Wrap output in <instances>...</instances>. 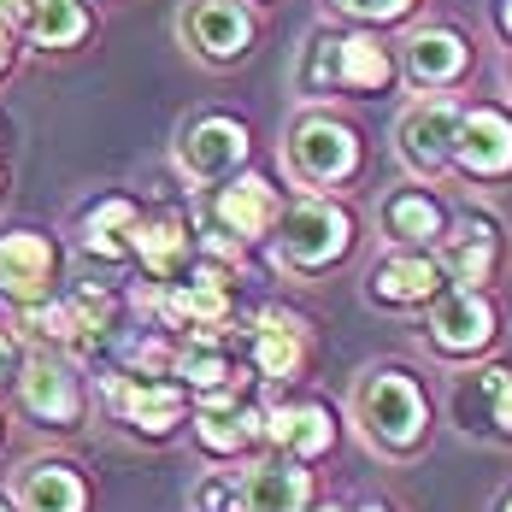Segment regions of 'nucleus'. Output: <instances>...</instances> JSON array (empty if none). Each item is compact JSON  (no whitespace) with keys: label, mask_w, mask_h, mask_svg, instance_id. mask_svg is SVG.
I'll return each mask as SVG.
<instances>
[{"label":"nucleus","mask_w":512,"mask_h":512,"mask_svg":"<svg viewBox=\"0 0 512 512\" xmlns=\"http://www.w3.org/2000/svg\"><path fill=\"white\" fill-rule=\"evenodd\" d=\"M53 277H59V254H53V242L42 230L0 236V295L6 301L42 307V301H53Z\"/></svg>","instance_id":"obj_5"},{"label":"nucleus","mask_w":512,"mask_h":512,"mask_svg":"<svg viewBox=\"0 0 512 512\" xmlns=\"http://www.w3.org/2000/svg\"><path fill=\"white\" fill-rule=\"evenodd\" d=\"M354 242V224L336 201H301L283 212V230H277V254L301 271H324L348 254Z\"/></svg>","instance_id":"obj_2"},{"label":"nucleus","mask_w":512,"mask_h":512,"mask_svg":"<svg viewBox=\"0 0 512 512\" xmlns=\"http://www.w3.org/2000/svg\"><path fill=\"white\" fill-rule=\"evenodd\" d=\"M0 512H12V507H6V501H0Z\"/></svg>","instance_id":"obj_36"},{"label":"nucleus","mask_w":512,"mask_h":512,"mask_svg":"<svg viewBox=\"0 0 512 512\" xmlns=\"http://www.w3.org/2000/svg\"><path fill=\"white\" fill-rule=\"evenodd\" d=\"M389 77H395V65H389V53L377 48L371 36H348V42H336V83H342V89L377 95V89H389Z\"/></svg>","instance_id":"obj_21"},{"label":"nucleus","mask_w":512,"mask_h":512,"mask_svg":"<svg viewBox=\"0 0 512 512\" xmlns=\"http://www.w3.org/2000/svg\"><path fill=\"white\" fill-rule=\"evenodd\" d=\"M318 512H348V507H318Z\"/></svg>","instance_id":"obj_35"},{"label":"nucleus","mask_w":512,"mask_h":512,"mask_svg":"<svg viewBox=\"0 0 512 512\" xmlns=\"http://www.w3.org/2000/svg\"><path fill=\"white\" fill-rule=\"evenodd\" d=\"M177 377H189V389H201V395H218V389H230V359L218 354L212 342L183 348L177 354Z\"/></svg>","instance_id":"obj_26"},{"label":"nucleus","mask_w":512,"mask_h":512,"mask_svg":"<svg viewBox=\"0 0 512 512\" xmlns=\"http://www.w3.org/2000/svg\"><path fill=\"white\" fill-rule=\"evenodd\" d=\"M265 442H277L289 460H318V454H330L336 448V418L330 407H318V401H295V407H271L265 412Z\"/></svg>","instance_id":"obj_12"},{"label":"nucleus","mask_w":512,"mask_h":512,"mask_svg":"<svg viewBox=\"0 0 512 512\" xmlns=\"http://www.w3.org/2000/svg\"><path fill=\"white\" fill-rule=\"evenodd\" d=\"M24 30H30L42 48H71V42H83L89 12H83L77 0H30V6H24Z\"/></svg>","instance_id":"obj_22"},{"label":"nucleus","mask_w":512,"mask_h":512,"mask_svg":"<svg viewBox=\"0 0 512 512\" xmlns=\"http://www.w3.org/2000/svg\"><path fill=\"white\" fill-rule=\"evenodd\" d=\"M277 218V189L265 177H236L224 195H218V224L236 230V236H265V224Z\"/></svg>","instance_id":"obj_19"},{"label":"nucleus","mask_w":512,"mask_h":512,"mask_svg":"<svg viewBox=\"0 0 512 512\" xmlns=\"http://www.w3.org/2000/svg\"><path fill=\"white\" fill-rule=\"evenodd\" d=\"M130 236H136V206L130 201H101L83 218V248L95 259H124Z\"/></svg>","instance_id":"obj_24"},{"label":"nucleus","mask_w":512,"mask_h":512,"mask_svg":"<svg viewBox=\"0 0 512 512\" xmlns=\"http://www.w3.org/2000/svg\"><path fill=\"white\" fill-rule=\"evenodd\" d=\"M254 365H259V377H271V383L301 377V365H307V324L295 312H259Z\"/></svg>","instance_id":"obj_15"},{"label":"nucleus","mask_w":512,"mask_h":512,"mask_svg":"<svg viewBox=\"0 0 512 512\" xmlns=\"http://www.w3.org/2000/svg\"><path fill=\"white\" fill-rule=\"evenodd\" d=\"M18 401L36 424L48 430H71L83 418V377L77 365L59 354H30V365H18Z\"/></svg>","instance_id":"obj_3"},{"label":"nucleus","mask_w":512,"mask_h":512,"mask_svg":"<svg viewBox=\"0 0 512 512\" xmlns=\"http://www.w3.org/2000/svg\"><path fill=\"white\" fill-rule=\"evenodd\" d=\"M460 106L454 101H424L412 106L407 118H401V159L418 165V171H442L454 148H460Z\"/></svg>","instance_id":"obj_7"},{"label":"nucleus","mask_w":512,"mask_h":512,"mask_svg":"<svg viewBox=\"0 0 512 512\" xmlns=\"http://www.w3.org/2000/svg\"><path fill=\"white\" fill-rule=\"evenodd\" d=\"M312 477L301 460H265L236 477V512H307Z\"/></svg>","instance_id":"obj_8"},{"label":"nucleus","mask_w":512,"mask_h":512,"mask_svg":"<svg viewBox=\"0 0 512 512\" xmlns=\"http://www.w3.org/2000/svg\"><path fill=\"white\" fill-rule=\"evenodd\" d=\"M106 395H112V412H124L142 436H165V430L183 418V389H171V383L112 377V383H106Z\"/></svg>","instance_id":"obj_14"},{"label":"nucleus","mask_w":512,"mask_h":512,"mask_svg":"<svg viewBox=\"0 0 512 512\" xmlns=\"http://www.w3.org/2000/svg\"><path fill=\"white\" fill-rule=\"evenodd\" d=\"M471 177H501L512 171V118L495 112V106H477L460 118V148H454Z\"/></svg>","instance_id":"obj_13"},{"label":"nucleus","mask_w":512,"mask_h":512,"mask_svg":"<svg viewBox=\"0 0 512 512\" xmlns=\"http://www.w3.org/2000/svg\"><path fill=\"white\" fill-rule=\"evenodd\" d=\"M130 248L142 254V265H148L154 277H171V271L183 265V254H189V224H183V218H154V224H136Z\"/></svg>","instance_id":"obj_23"},{"label":"nucleus","mask_w":512,"mask_h":512,"mask_svg":"<svg viewBox=\"0 0 512 512\" xmlns=\"http://www.w3.org/2000/svg\"><path fill=\"white\" fill-rule=\"evenodd\" d=\"M242 154H248V130H242L236 118H201V124L189 130V142H183V165H189L201 183L236 171Z\"/></svg>","instance_id":"obj_16"},{"label":"nucleus","mask_w":512,"mask_h":512,"mask_svg":"<svg viewBox=\"0 0 512 512\" xmlns=\"http://www.w3.org/2000/svg\"><path fill=\"white\" fill-rule=\"evenodd\" d=\"M195 436H201L206 454H218V460H236V454H248L259 436H265V412L242 407L230 389H218V395H206L201 418H195Z\"/></svg>","instance_id":"obj_10"},{"label":"nucleus","mask_w":512,"mask_h":512,"mask_svg":"<svg viewBox=\"0 0 512 512\" xmlns=\"http://www.w3.org/2000/svg\"><path fill=\"white\" fill-rule=\"evenodd\" d=\"M354 412L365 442L383 454H412L430 436V401L407 371H371L354 395Z\"/></svg>","instance_id":"obj_1"},{"label":"nucleus","mask_w":512,"mask_h":512,"mask_svg":"<svg viewBox=\"0 0 512 512\" xmlns=\"http://www.w3.org/2000/svg\"><path fill=\"white\" fill-rule=\"evenodd\" d=\"M342 12H354V18H395V12H407V0H336Z\"/></svg>","instance_id":"obj_29"},{"label":"nucleus","mask_w":512,"mask_h":512,"mask_svg":"<svg viewBox=\"0 0 512 512\" xmlns=\"http://www.w3.org/2000/svg\"><path fill=\"white\" fill-rule=\"evenodd\" d=\"M501 30H507V36H512V0H507V6H501Z\"/></svg>","instance_id":"obj_32"},{"label":"nucleus","mask_w":512,"mask_h":512,"mask_svg":"<svg viewBox=\"0 0 512 512\" xmlns=\"http://www.w3.org/2000/svg\"><path fill=\"white\" fill-rule=\"evenodd\" d=\"M359 512H389V507H383V501H365V507H359Z\"/></svg>","instance_id":"obj_33"},{"label":"nucleus","mask_w":512,"mask_h":512,"mask_svg":"<svg viewBox=\"0 0 512 512\" xmlns=\"http://www.w3.org/2000/svg\"><path fill=\"white\" fill-rule=\"evenodd\" d=\"M383 224H389L395 242L418 248V242L442 236V206L430 201V195H418V189H407V195H395V201L383 206Z\"/></svg>","instance_id":"obj_25"},{"label":"nucleus","mask_w":512,"mask_h":512,"mask_svg":"<svg viewBox=\"0 0 512 512\" xmlns=\"http://www.w3.org/2000/svg\"><path fill=\"white\" fill-rule=\"evenodd\" d=\"M477 389H483V401H489V418H495V430L512 436V365H495V371H483L477 377Z\"/></svg>","instance_id":"obj_27"},{"label":"nucleus","mask_w":512,"mask_h":512,"mask_svg":"<svg viewBox=\"0 0 512 512\" xmlns=\"http://www.w3.org/2000/svg\"><path fill=\"white\" fill-rule=\"evenodd\" d=\"M436 289H442V265L430 254H395L371 271V295H377L383 307H418V301H430Z\"/></svg>","instance_id":"obj_17"},{"label":"nucleus","mask_w":512,"mask_h":512,"mask_svg":"<svg viewBox=\"0 0 512 512\" xmlns=\"http://www.w3.org/2000/svg\"><path fill=\"white\" fill-rule=\"evenodd\" d=\"M189 42L206 53V59H242L248 42H254V18L242 0H195L189 18H183Z\"/></svg>","instance_id":"obj_11"},{"label":"nucleus","mask_w":512,"mask_h":512,"mask_svg":"<svg viewBox=\"0 0 512 512\" xmlns=\"http://www.w3.org/2000/svg\"><path fill=\"white\" fill-rule=\"evenodd\" d=\"M195 507H201V512H236V483L206 477L201 489H195Z\"/></svg>","instance_id":"obj_28"},{"label":"nucleus","mask_w":512,"mask_h":512,"mask_svg":"<svg viewBox=\"0 0 512 512\" xmlns=\"http://www.w3.org/2000/svg\"><path fill=\"white\" fill-rule=\"evenodd\" d=\"M289 165H295L301 183H342L359 165L354 130L336 124V118H324V112H312V118H301L289 130Z\"/></svg>","instance_id":"obj_4"},{"label":"nucleus","mask_w":512,"mask_h":512,"mask_svg":"<svg viewBox=\"0 0 512 512\" xmlns=\"http://www.w3.org/2000/svg\"><path fill=\"white\" fill-rule=\"evenodd\" d=\"M430 342L436 354L465 359V354H483L495 342V307L477 295V289H454L430 307Z\"/></svg>","instance_id":"obj_6"},{"label":"nucleus","mask_w":512,"mask_h":512,"mask_svg":"<svg viewBox=\"0 0 512 512\" xmlns=\"http://www.w3.org/2000/svg\"><path fill=\"white\" fill-rule=\"evenodd\" d=\"M495 259H501V236H495V224L489 218H465L460 230L448 236V277L465 283V289H477V283H489V271H495Z\"/></svg>","instance_id":"obj_18"},{"label":"nucleus","mask_w":512,"mask_h":512,"mask_svg":"<svg viewBox=\"0 0 512 512\" xmlns=\"http://www.w3.org/2000/svg\"><path fill=\"white\" fill-rule=\"evenodd\" d=\"M12 495L24 512H89V489L65 460H24L12 471Z\"/></svg>","instance_id":"obj_9"},{"label":"nucleus","mask_w":512,"mask_h":512,"mask_svg":"<svg viewBox=\"0 0 512 512\" xmlns=\"http://www.w3.org/2000/svg\"><path fill=\"white\" fill-rule=\"evenodd\" d=\"M465 42L454 36V30H418L407 42V71L418 77V83H454L465 71Z\"/></svg>","instance_id":"obj_20"},{"label":"nucleus","mask_w":512,"mask_h":512,"mask_svg":"<svg viewBox=\"0 0 512 512\" xmlns=\"http://www.w3.org/2000/svg\"><path fill=\"white\" fill-rule=\"evenodd\" d=\"M501 512H512V495H507V501H501Z\"/></svg>","instance_id":"obj_34"},{"label":"nucleus","mask_w":512,"mask_h":512,"mask_svg":"<svg viewBox=\"0 0 512 512\" xmlns=\"http://www.w3.org/2000/svg\"><path fill=\"white\" fill-rule=\"evenodd\" d=\"M24 30V6L18 0H0V71H6V36Z\"/></svg>","instance_id":"obj_30"},{"label":"nucleus","mask_w":512,"mask_h":512,"mask_svg":"<svg viewBox=\"0 0 512 512\" xmlns=\"http://www.w3.org/2000/svg\"><path fill=\"white\" fill-rule=\"evenodd\" d=\"M12 377H18V342H12V336H0V389H6Z\"/></svg>","instance_id":"obj_31"}]
</instances>
